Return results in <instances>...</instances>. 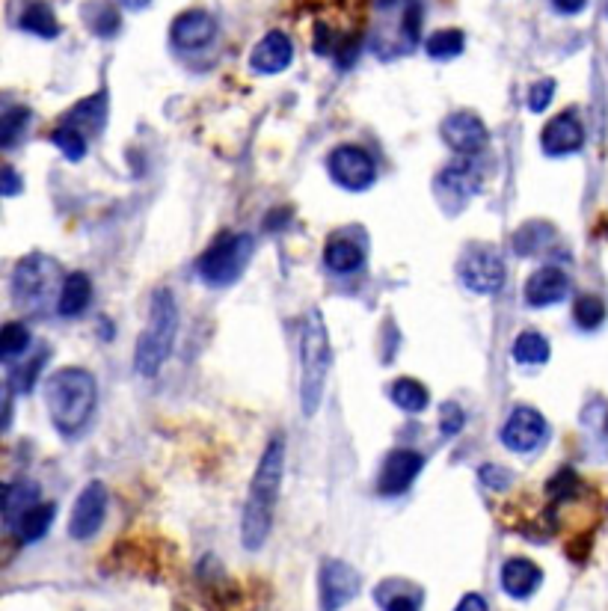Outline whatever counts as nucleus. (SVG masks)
<instances>
[{
    "label": "nucleus",
    "instance_id": "f257e3e1",
    "mask_svg": "<svg viewBox=\"0 0 608 611\" xmlns=\"http://www.w3.org/2000/svg\"><path fill=\"white\" fill-rule=\"evenodd\" d=\"M282 475H285V442L276 437L267 442L264 454L259 457L250 493H247V508H244V523H241V537L247 549H261L282 490Z\"/></svg>",
    "mask_w": 608,
    "mask_h": 611
},
{
    "label": "nucleus",
    "instance_id": "f03ea898",
    "mask_svg": "<svg viewBox=\"0 0 608 611\" xmlns=\"http://www.w3.org/2000/svg\"><path fill=\"white\" fill-rule=\"evenodd\" d=\"M95 401L98 386L87 368H60L45 380V407L63 437H78L87 428Z\"/></svg>",
    "mask_w": 608,
    "mask_h": 611
},
{
    "label": "nucleus",
    "instance_id": "7ed1b4c3",
    "mask_svg": "<svg viewBox=\"0 0 608 611\" xmlns=\"http://www.w3.org/2000/svg\"><path fill=\"white\" fill-rule=\"evenodd\" d=\"M330 333L324 324V315L312 309L303 321L300 336V407L303 416H315L324 398L327 374H330Z\"/></svg>",
    "mask_w": 608,
    "mask_h": 611
},
{
    "label": "nucleus",
    "instance_id": "20e7f679",
    "mask_svg": "<svg viewBox=\"0 0 608 611\" xmlns=\"http://www.w3.org/2000/svg\"><path fill=\"white\" fill-rule=\"evenodd\" d=\"M178 333V306L167 288H158L149 303V324L134 350V365L143 377H155L161 365L170 359Z\"/></svg>",
    "mask_w": 608,
    "mask_h": 611
},
{
    "label": "nucleus",
    "instance_id": "39448f33",
    "mask_svg": "<svg viewBox=\"0 0 608 611\" xmlns=\"http://www.w3.org/2000/svg\"><path fill=\"white\" fill-rule=\"evenodd\" d=\"M253 256V238L223 232L214 238V244L199 256L196 270L208 285H232Z\"/></svg>",
    "mask_w": 608,
    "mask_h": 611
},
{
    "label": "nucleus",
    "instance_id": "423d86ee",
    "mask_svg": "<svg viewBox=\"0 0 608 611\" xmlns=\"http://www.w3.org/2000/svg\"><path fill=\"white\" fill-rule=\"evenodd\" d=\"M60 288H63L60 270L45 256L21 259L12 273V294H15V303L24 309H42L51 300V294L60 297Z\"/></svg>",
    "mask_w": 608,
    "mask_h": 611
},
{
    "label": "nucleus",
    "instance_id": "0eeeda50",
    "mask_svg": "<svg viewBox=\"0 0 608 611\" xmlns=\"http://www.w3.org/2000/svg\"><path fill=\"white\" fill-rule=\"evenodd\" d=\"M460 282L475 294H496L505 285V259L493 247H472L460 259Z\"/></svg>",
    "mask_w": 608,
    "mask_h": 611
},
{
    "label": "nucleus",
    "instance_id": "6e6552de",
    "mask_svg": "<svg viewBox=\"0 0 608 611\" xmlns=\"http://www.w3.org/2000/svg\"><path fill=\"white\" fill-rule=\"evenodd\" d=\"M327 167H330L333 181L342 184L345 190H353V193L356 190H368L374 184V178H377L374 158L365 149H359V146H336L330 161H327Z\"/></svg>",
    "mask_w": 608,
    "mask_h": 611
},
{
    "label": "nucleus",
    "instance_id": "1a4fd4ad",
    "mask_svg": "<svg viewBox=\"0 0 608 611\" xmlns=\"http://www.w3.org/2000/svg\"><path fill=\"white\" fill-rule=\"evenodd\" d=\"M318 582H321V611H342L359 594L356 570L339 558H330L321 564Z\"/></svg>",
    "mask_w": 608,
    "mask_h": 611
},
{
    "label": "nucleus",
    "instance_id": "9d476101",
    "mask_svg": "<svg viewBox=\"0 0 608 611\" xmlns=\"http://www.w3.org/2000/svg\"><path fill=\"white\" fill-rule=\"evenodd\" d=\"M546 434H549L546 419L531 407H514L508 422L502 425V442L517 454L537 451L546 442Z\"/></svg>",
    "mask_w": 608,
    "mask_h": 611
},
{
    "label": "nucleus",
    "instance_id": "9b49d317",
    "mask_svg": "<svg viewBox=\"0 0 608 611\" xmlns=\"http://www.w3.org/2000/svg\"><path fill=\"white\" fill-rule=\"evenodd\" d=\"M442 140L457 155L469 158V155H478L487 146L490 134H487V125L481 122V116H475L469 110H457L442 122Z\"/></svg>",
    "mask_w": 608,
    "mask_h": 611
},
{
    "label": "nucleus",
    "instance_id": "f8f14e48",
    "mask_svg": "<svg viewBox=\"0 0 608 611\" xmlns=\"http://www.w3.org/2000/svg\"><path fill=\"white\" fill-rule=\"evenodd\" d=\"M104 517H107V487L101 481H92L84 487V493L78 496V502L72 508L69 534L75 540H89L92 534H98Z\"/></svg>",
    "mask_w": 608,
    "mask_h": 611
},
{
    "label": "nucleus",
    "instance_id": "ddd939ff",
    "mask_svg": "<svg viewBox=\"0 0 608 611\" xmlns=\"http://www.w3.org/2000/svg\"><path fill=\"white\" fill-rule=\"evenodd\" d=\"M425 469V457L419 451L410 448H398L383 460L380 478H377V490L383 496H398L404 490H410V484L419 478V472Z\"/></svg>",
    "mask_w": 608,
    "mask_h": 611
},
{
    "label": "nucleus",
    "instance_id": "4468645a",
    "mask_svg": "<svg viewBox=\"0 0 608 611\" xmlns=\"http://www.w3.org/2000/svg\"><path fill=\"white\" fill-rule=\"evenodd\" d=\"M540 146L552 158L579 152L585 146V128L576 119V113H558L555 119H549L543 134H540Z\"/></svg>",
    "mask_w": 608,
    "mask_h": 611
},
{
    "label": "nucleus",
    "instance_id": "2eb2a0df",
    "mask_svg": "<svg viewBox=\"0 0 608 611\" xmlns=\"http://www.w3.org/2000/svg\"><path fill=\"white\" fill-rule=\"evenodd\" d=\"M170 36H173L175 48L181 51H199L205 45L214 42L217 36V21L211 18V12L205 9H187L181 12L170 27Z\"/></svg>",
    "mask_w": 608,
    "mask_h": 611
},
{
    "label": "nucleus",
    "instance_id": "dca6fc26",
    "mask_svg": "<svg viewBox=\"0 0 608 611\" xmlns=\"http://www.w3.org/2000/svg\"><path fill=\"white\" fill-rule=\"evenodd\" d=\"M567 291H570V276L561 267H540L525 282V300L528 306H537V309L561 303Z\"/></svg>",
    "mask_w": 608,
    "mask_h": 611
},
{
    "label": "nucleus",
    "instance_id": "f3484780",
    "mask_svg": "<svg viewBox=\"0 0 608 611\" xmlns=\"http://www.w3.org/2000/svg\"><path fill=\"white\" fill-rule=\"evenodd\" d=\"M291 60H294V45H291L288 33L270 30L259 45L253 48L250 66L259 75H276V72H285L291 66Z\"/></svg>",
    "mask_w": 608,
    "mask_h": 611
},
{
    "label": "nucleus",
    "instance_id": "a211bd4d",
    "mask_svg": "<svg viewBox=\"0 0 608 611\" xmlns=\"http://www.w3.org/2000/svg\"><path fill=\"white\" fill-rule=\"evenodd\" d=\"M436 190L439 196L457 199V205L469 202L478 190H481V173L472 167V161H466L463 155L457 161H451L439 178H436Z\"/></svg>",
    "mask_w": 608,
    "mask_h": 611
},
{
    "label": "nucleus",
    "instance_id": "6ab92c4d",
    "mask_svg": "<svg viewBox=\"0 0 608 611\" xmlns=\"http://www.w3.org/2000/svg\"><path fill=\"white\" fill-rule=\"evenodd\" d=\"M543 582V570L528 561V558H511L502 567V588L514 597V600H525L531 597Z\"/></svg>",
    "mask_w": 608,
    "mask_h": 611
},
{
    "label": "nucleus",
    "instance_id": "aec40b11",
    "mask_svg": "<svg viewBox=\"0 0 608 611\" xmlns=\"http://www.w3.org/2000/svg\"><path fill=\"white\" fill-rule=\"evenodd\" d=\"M89 300H92V282L87 273H69L63 279L60 297H57V312L63 318H78L81 312H87Z\"/></svg>",
    "mask_w": 608,
    "mask_h": 611
},
{
    "label": "nucleus",
    "instance_id": "412c9836",
    "mask_svg": "<svg viewBox=\"0 0 608 611\" xmlns=\"http://www.w3.org/2000/svg\"><path fill=\"white\" fill-rule=\"evenodd\" d=\"M54 514H57V508L51 502H36L33 508H27L12 523H15V531L24 543H33V540H42L48 534V528L54 523Z\"/></svg>",
    "mask_w": 608,
    "mask_h": 611
},
{
    "label": "nucleus",
    "instance_id": "4be33fe9",
    "mask_svg": "<svg viewBox=\"0 0 608 611\" xmlns=\"http://www.w3.org/2000/svg\"><path fill=\"white\" fill-rule=\"evenodd\" d=\"M362 262H365V253H362V247L353 238H333V241H327L324 264L333 273H353V270L362 267Z\"/></svg>",
    "mask_w": 608,
    "mask_h": 611
},
{
    "label": "nucleus",
    "instance_id": "5701e85b",
    "mask_svg": "<svg viewBox=\"0 0 608 611\" xmlns=\"http://www.w3.org/2000/svg\"><path fill=\"white\" fill-rule=\"evenodd\" d=\"M84 21L95 36H116L119 27H122V18H119V9L107 0H92L84 6Z\"/></svg>",
    "mask_w": 608,
    "mask_h": 611
},
{
    "label": "nucleus",
    "instance_id": "b1692460",
    "mask_svg": "<svg viewBox=\"0 0 608 611\" xmlns=\"http://www.w3.org/2000/svg\"><path fill=\"white\" fill-rule=\"evenodd\" d=\"M104 119H107V98L104 95H92V98H84L69 116H66V122L69 125H75V128H81L84 134H95V131H101V125H104Z\"/></svg>",
    "mask_w": 608,
    "mask_h": 611
},
{
    "label": "nucleus",
    "instance_id": "393cba45",
    "mask_svg": "<svg viewBox=\"0 0 608 611\" xmlns=\"http://www.w3.org/2000/svg\"><path fill=\"white\" fill-rule=\"evenodd\" d=\"M389 395H392L395 407H401L404 413H422V410L428 407V401H431L428 389H425L419 380H413V377H401V380H395Z\"/></svg>",
    "mask_w": 608,
    "mask_h": 611
},
{
    "label": "nucleus",
    "instance_id": "a878e982",
    "mask_svg": "<svg viewBox=\"0 0 608 611\" xmlns=\"http://www.w3.org/2000/svg\"><path fill=\"white\" fill-rule=\"evenodd\" d=\"M21 30L42 36V39H54L60 33V24H57V15L48 3H30L21 15Z\"/></svg>",
    "mask_w": 608,
    "mask_h": 611
},
{
    "label": "nucleus",
    "instance_id": "bb28decb",
    "mask_svg": "<svg viewBox=\"0 0 608 611\" xmlns=\"http://www.w3.org/2000/svg\"><path fill=\"white\" fill-rule=\"evenodd\" d=\"M511 353H514V359H517L520 365H543V362L549 359V342H546V336L528 330V333H520V336H517Z\"/></svg>",
    "mask_w": 608,
    "mask_h": 611
},
{
    "label": "nucleus",
    "instance_id": "cd10ccee",
    "mask_svg": "<svg viewBox=\"0 0 608 611\" xmlns=\"http://www.w3.org/2000/svg\"><path fill=\"white\" fill-rule=\"evenodd\" d=\"M428 54L434 57V60H454V57H460L463 54V48H466V36L460 33V30H454V27H448V30H436L434 36L428 39Z\"/></svg>",
    "mask_w": 608,
    "mask_h": 611
},
{
    "label": "nucleus",
    "instance_id": "c85d7f7f",
    "mask_svg": "<svg viewBox=\"0 0 608 611\" xmlns=\"http://www.w3.org/2000/svg\"><path fill=\"white\" fill-rule=\"evenodd\" d=\"M27 122H30V110L27 107H9L0 113V149H12L24 131H27Z\"/></svg>",
    "mask_w": 608,
    "mask_h": 611
},
{
    "label": "nucleus",
    "instance_id": "c756f323",
    "mask_svg": "<svg viewBox=\"0 0 608 611\" xmlns=\"http://www.w3.org/2000/svg\"><path fill=\"white\" fill-rule=\"evenodd\" d=\"M51 140H54V146H57L69 161H81V158L87 155V134H84L81 128L69 125V122H63V125L51 134Z\"/></svg>",
    "mask_w": 608,
    "mask_h": 611
},
{
    "label": "nucleus",
    "instance_id": "7c9ffc66",
    "mask_svg": "<svg viewBox=\"0 0 608 611\" xmlns=\"http://www.w3.org/2000/svg\"><path fill=\"white\" fill-rule=\"evenodd\" d=\"M380 603L386 611H422V594L419 591H401L398 582H386L380 588Z\"/></svg>",
    "mask_w": 608,
    "mask_h": 611
},
{
    "label": "nucleus",
    "instance_id": "2f4dec72",
    "mask_svg": "<svg viewBox=\"0 0 608 611\" xmlns=\"http://www.w3.org/2000/svg\"><path fill=\"white\" fill-rule=\"evenodd\" d=\"M27 348H30V330L24 324L0 327V362L18 359Z\"/></svg>",
    "mask_w": 608,
    "mask_h": 611
},
{
    "label": "nucleus",
    "instance_id": "473e14b6",
    "mask_svg": "<svg viewBox=\"0 0 608 611\" xmlns=\"http://www.w3.org/2000/svg\"><path fill=\"white\" fill-rule=\"evenodd\" d=\"M573 318H576V324H579L582 330H597V327L606 321V303H603L600 297H594V294H585V297L576 300Z\"/></svg>",
    "mask_w": 608,
    "mask_h": 611
},
{
    "label": "nucleus",
    "instance_id": "72a5a7b5",
    "mask_svg": "<svg viewBox=\"0 0 608 611\" xmlns=\"http://www.w3.org/2000/svg\"><path fill=\"white\" fill-rule=\"evenodd\" d=\"M463 425H466L463 410L457 404H442V410H439V431L445 437H457L463 431Z\"/></svg>",
    "mask_w": 608,
    "mask_h": 611
},
{
    "label": "nucleus",
    "instance_id": "f704fd0d",
    "mask_svg": "<svg viewBox=\"0 0 608 611\" xmlns=\"http://www.w3.org/2000/svg\"><path fill=\"white\" fill-rule=\"evenodd\" d=\"M576 487H579V478H576V472H570V469H561L552 481H549V487H546V493L552 496V499H567V496H573L576 493Z\"/></svg>",
    "mask_w": 608,
    "mask_h": 611
},
{
    "label": "nucleus",
    "instance_id": "c9c22d12",
    "mask_svg": "<svg viewBox=\"0 0 608 611\" xmlns=\"http://www.w3.org/2000/svg\"><path fill=\"white\" fill-rule=\"evenodd\" d=\"M552 95H555V81H537L534 87L528 89V107L534 110V113H543L549 104H552Z\"/></svg>",
    "mask_w": 608,
    "mask_h": 611
},
{
    "label": "nucleus",
    "instance_id": "e433bc0d",
    "mask_svg": "<svg viewBox=\"0 0 608 611\" xmlns=\"http://www.w3.org/2000/svg\"><path fill=\"white\" fill-rule=\"evenodd\" d=\"M42 362H45V353H42V356H36V359H30L27 365L15 368V371H12V383H15V389L27 392V389L36 383V374L42 371Z\"/></svg>",
    "mask_w": 608,
    "mask_h": 611
},
{
    "label": "nucleus",
    "instance_id": "4c0bfd02",
    "mask_svg": "<svg viewBox=\"0 0 608 611\" xmlns=\"http://www.w3.org/2000/svg\"><path fill=\"white\" fill-rule=\"evenodd\" d=\"M511 472L508 469H502V466H484L481 469V481L490 487V490H505L508 484H511Z\"/></svg>",
    "mask_w": 608,
    "mask_h": 611
},
{
    "label": "nucleus",
    "instance_id": "58836bf2",
    "mask_svg": "<svg viewBox=\"0 0 608 611\" xmlns=\"http://www.w3.org/2000/svg\"><path fill=\"white\" fill-rule=\"evenodd\" d=\"M12 422V386L0 380V431Z\"/></svg>",
    "mask_w": 608,
    "mask_h": 611
},
{
    "label": "nucleus",
    "instance_id": "ea45409f",
    "mask_svg": "<svg viewBox=\"0 0 608 611\" xmlns=\"http://www.w3.org/2000/svg\"><path fill=\"white\" fill-rule=\"evenodd\" d=\"M21 193V178L15 170H0V196H15Z\"/></svg>",
    "mask_w": 608,
    "mask_h": 611
},
{
    "label": "nucleus",
    "instance_id": "a19ab883",
    "mask_svg": "<svg viewBox=\"0 0 608 611\" xmlns=\"http://www.w3.org/2000/svg\"><path fill=\"white\" fill-rule=\"evenodd\" d=\"M454 611H487V603H484L481 594H466V597L457 603V609Z\"/></svg>",
    "mask_w": 608,
    "mask_h": 611
},
{
    "label": "nucleus",
    "instance_id": "79ce46f5",
    "mask_svg": "<svg viewBox=\"0 0 608 611\" xmlns=\"http://www.w3.org/2000/svg\"><path fill=\"white\" fill-rule=\"evenodd\" d=\"M585 3H588V0H552V6H555L561 15H576V12L585 9Z\"/></svg>",
    "mask_w": 608,
    "mask_h": 611
},
{
    "label": "nucleus",
    "instance_id": "37998d69",
    "mask_svg": "<svg viewBox=\"0 0 608 611\" xmlns=\"http://www.w3.org/2000/svg\"><path fill=\"white\" fill-rule=\"evenodd\" d=\"M9 496H12V487L0 481V511H6V508H9Z\"/></svg>",
    "mask_w": 608,
    "mask_h": 611
},
{
    "label": "nucleus",
    "instance_id": "c03bdc74",
    "mask_svg": "<svg viewBox=\"0 0 608 611\" xmlns=\"http://www.w3.org/2000/svg\"><path fill=\"white\" fill-rule=\"evenodd\" d=\"M119 3H122L125 9H146L152 0H119Z\"/></svg>",
    "mask_w": 608,
    "mask_h": 611
},
{
    "label": "nucleus",
    "instance_id": "a18cd8bd",
    "mask_svg": "<svg viewBox=\"0 0 608 611\" xmlns=\"http://www.w3.org/2000/svg\"><path fill=\"white\" fill-rule=\"evenodd\" d=\"M398 3H404V0H380L383 9H392V6H398Z\"/></svg>",
    "mask_w": 608,
    "mask_h": 611
}]
</instances>
